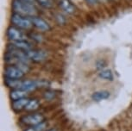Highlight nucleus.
Returning a JSON list of instances; mask_svg holds the SVG:
<instances>
[{
    "label": "nucleus",
    "mask_w": 132,
    "mask_h": 131,
    "mask_svg": "<svg viewBox=\"0 0 132 131\" xmlns=\"http://www.w3.org/2000/svg\"><path fill=\"white\" fill-rule=\"evenodd\" d=\"M15 13H17L25 16H36L37 14V10L31 2L23 1V0H14L12 4Z\"/></svg>",
    "instance_id": "nucleus-1"
},
{
    "label": "nucleus",
    "mask_w": 132,
    "mask_h": 131,
    "mask_svg": "<svg viewBox=\"0 0 132 131\" xmlns=\"http://www.w3.org/2000/svg\"><path fill=\"white\" fill-rule=\"evenodd\" d=\"M11 20V23L14 24V26L20 29L28 30V29H30L34 26L33 23L31 21V18H28V17L23 16L17 13H14L12 15Z\"/></svg>",
    "instance_id": "nucleus-2"
},
{
    "label": "nucleus",
    "mask_w": 132,
    "mask_h": 131,
    "mask_svg": "<svg viewBox=\"0 0 132 131\" xmlns=\"http://www.w3.org/2000/svg\"><path fill=\"white\" fill-rule=\"evenodd\" d=\"M21 122L28 126L35 127V126L41 124L42 123L44 122V117L42 114H38V113L29 114V115L23 116V117L21 118Z\"/></svg>",
    "instance_id": "nucleus-3"
},
{
    "label": "nucleus",
    "mask_w": 132,
    "mask_h": 131,
    "mask_svg": "<svg viewBox=\"0 0 132 131\" xmlns=\"http://www.w3.org/2000/svg\"><path fill=\"white\" fill-rule=\"evenodd\" d=\"M7 37L11 41H26L27 37L21 29L16 27H10L7 29Z\"/></svg>",
    "instance_id": "nucleus-4"
},
{
    "label": "nucleus",
    "mask_w": 132,
    "mask_h": 131,
    "mask_svg": "<svg viewBox=\"0 0 132 131\" xmlns=\"http://www.w3.org/2000/svg\"><path fill=\"white\" fill-rule=\"evenodd\" d=\"M24 72L16 66H8L4 70V75L7 78L12 80H21L24 76Z\"/></svg>",
    "instance_id": "nucleus-5"
},
{
    "label": "nucleus",
    "mask_w": 132,
    "mask_h": 131,
    "mask_svg": "<svg viewBox=\"0 0 132 131\" xmlns=\"http://www.w3.org/2000/svg\"><path fill=\"white\" fill-rule=\"evenodd\" d=\"M27 56L29 57V60H33L36 62H40V61L44 60L47 57V54L42 50H30L25 52Z\"/></svg>",
    "instance_id": "nucleus-6"
},
{
    "label": "nucleus",
    "mask_w": 132,
    "mask_h": 131,
    "mask_svg": "<svg viewBox=\"0 0 132 131\" xmlns=\"http://www.w3.org/2000/svg\"><path fill=\"white\" fill-rule=\"evenodd\" d=\"M31 21H32V23H33V25L36 27V29H38L39 30L49 31L51 29L50 25H49L45 20L41 18V17L33 16V17H31Z\"/></svg>",
    "instance_id": "nucleus-7"
},
{
    "label": "nucleus",
    "mask_w": 132,
    "mask_h": 131,
    "mask_svg": "<svg viewBox=\"0 0 132 131\" xmlns=\"http://www.w3.org/2000/svg\"><path fill=\"white\" fill-rule=\"evenodd\" d=\"M39 87V81H33V80H23L22 81L21 90L25 91H34L35 89Z\"/></svg>",
    "instance_id": "nucleus-8"
},
{
    "label": "nucleus",
    "mask_w": 132,
    "mask_h": 131,
    "mask_svg": "<svg viewBox=\"0 0 132 131\" xmlns=\"http://www.w3.org/2000/svg\"><path fill=\"white\" fill-rule=\"evenodd\" d=\"M11 48L18 49V50H22L23 52H27L29 50L32 49L31 45L29 42H27L26 41H12Z\"/></svg>",
    "instance_id": "nucleus-9"
},
{
    "label": "nucleus",
    "mask_w": 132,
    "mask_h": 131,
    "mask_svg": "<svg viewBox=\"0 0 132 131\" xmlns=\"http://www.w3.org/2000/svg\"><path fill=\"white\" fill-rule=\"evenodd\" d=\"M29 99V98H22V99L16 100V101H13L12 103V109L15 111H21L23 110H25L26 105L28 104Z\"/></svg>",
    "instance_id": "nucleus-10"
},
{
    "label": "nucleus",
    "mask_w": 132,
    "mask_h": 131,
    "mask_svg": "<svg viewBox=\"0 0 132 131\" xmlns=\"http://www.w3.org/2000/svg\"><path fill=\"white\" fill-rule=\"evenodd\" d=\"M26 95H27V91L21 90V89H14L10 93V98H11V99L12 101H16L26 98Z\"/></svg>",
    "instance_id": "nucleus-11"
},
{
    "label": "nucleus",
    "mask_w": 132,
    "mask_h": 131,
    "mask_svg": "<svg viewBox=\"0 0 132 131\" xmlns=\"http://www.w3.org/2000/svg\"><path fill=\"white\" fill-rule=\"evenodd\" d=\"M110 97V92L107 91H98L94 92L93 95H92V98L96 101V102H99V101L107 99Z\"/></svg>",
    "instance_id": "nucleus-12"
},
{
    "label": "nucleus",
    "mask_w": 132,
    "mask_h": 131,
    "mask_svg": "<svg viewBox=\"0 0 132 131\" xmlns=\"http://www.w3.org/2000/svg\"><path fill=\"white\" fill-rule=\"evenodd\" d=\"M60 6H61V8L64 11H66L67 13L69 14L73 13L74 11H75V7L72 4V3L69 0H61L60 2Z\"/></svg>",
    "instance_id": "nucleus-13"
},
{
    "label": "nucleus",
    "mask_w": 132,
    "mask_h": 131,
    "mask_svg": "<svg viewBox=\"0 0 132 131\" xmlns=\"http://www.w3.org/2000/svg\"><path fill=\"white\" fill-rule=\"evenodd\" d=\"M98 75H99V77H100L101 78L105 80L112 81L113 78H114L112 72H111V70H110V69H108V68H104V69H102V70H99Z\"/></svg>",
    "instance_id": "nucleus-14"
},
{
    "label": "nucleus",
    "mask_w": 132,
    "mask_h": 131,
    "mask_svg": "<svg viewBox=\"0 0 132 131\" xmlns=\"http://www.w3.org/2000/svg\"><path fill=\"white\" fill-rule=\"evenodd\" d=\"M5 85L8 86V87L13 88L14 89H20L21 88V85H22V80H12V78H7L5 81H4Z\"/></svg>",
    "instance_id": "nucleus-15"
},
{
    "label": "nucleus",
    "mask_w": 132,
    "mask_h": 131,
    "mask_svg": "<svg viewBox=\"0 0 132 131\" xmlns=\"http://www.w3.org/2000/svg\"><path fill=\"white\" fill-rule=\"evenodd\" d=\"M39 105H40V103L36 99H29L28 104H27L25 107V110L29 111L36 110L39 108Z\"/></svg>",
    "instance_id": "nucleus-16"
},
{
    "label": "nucleus",
    "mask_w": 132,
    "mask_h": 131,
    "mask_svg": "<svg viewBox=\"0 0 132 131\" xmlns=\"http://www.w3.org/2000/svg\"><path fill=\"white\" fill-rule=\"evenodd\" d=\"M36 1L38 2L40 5L45 9H50L53 5L51 0H36Z\"/></svg>",
    "instance_id": "nucleus-17"
},
{
    "label": "nucleus",
    "mask_w": 132,
    "mask_h": 131,
    "mask_svg": "<svg viewBox=\"0 0 132 131\" xmlns=\"http://www.w3.org/2000/svg\"><path fill=\"white\" fill-rule=\"evenodd\" d=\"M44 97H45L46 99L48 100H50L52 99L54 97V92H51V91H48V92H46L45 94H44Z\"/></svg>",
    "instance_id": "nucleus-18"
},
{
    "label": "nucleus",
    "mask_w": 132,
    "mask_h": 131,
    "mask_svg": "<svg viewBox=\"0 0 132 131\" xmlns=\"http://www.w3.org/2000/svg\"><path fill=\"white\" fill-rule=\"evenodd\" d=\"M26 131H36V130H35L34 128H29V129H27Z\"/></svg>",
    "instance_id": "nucleus-19"
},
{
    "label": "nucleus",
    "mask_w": 132,
    "mask_h": 131,
    "mask_svg": "<svg viewBox=\"0 0 132 131\" xmlns=\"http://www.w3.org/2000/svg\"><path fill=\"white\" fill-rule=\"evenodd\" d=\"M47 131H57V130L54 129V128H52V129H49V130H47Z\"/></svg>",
    "instance_id": "nucleus-20"
},
{
    "label": "nucleus",
    "mask_w": 132,
    "mask_h": 131,
    "mask_svg": "<svg viewBox=\"0 0 132 131\" xmlns=\"http://www.w3.org/2000/svg\"><path fill=\"white\" fill-rule=\"evenodd\" d=\"M23 1H29V2H32V1H34V0H23Z\"/></svg>",
    "instance_id": "nucleus-21"
}]
</instances>
